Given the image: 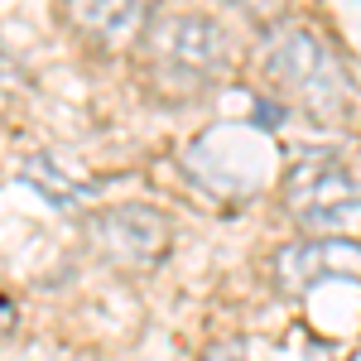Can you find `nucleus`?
I'll use <instances>...</instances> for the list:
<instances>
[{
  "mask_svg": "<svg viewBox=\"0 0 361 361\" xmlns=\"http://www.w3.org/2000/svg\"><path fill=\"white\" fill-rule=\"evenodd\" d=\"M231 68V39L207 15H159L135 44V78L159 106H193Z\"/></svg>",
  "mask_w": 361,
  "mask_h": 361,
  "instance_id": "nucleus-1",
  "label": "nucleus"
},
{
  "mask_svg": "<svg viewBox=\"0 0 361 361\" xmlns=\"http://www.w3.org/2000/svg\"><path fill=\"white\" fill-rule=\"evenodd\" d=\"M260 73L279 102L308 121H342L352 111V73L318 29H275L260 54Z\"/></svg>",
  "mask_w": 361,
  "mask_h": 361,
  "instance_id": "nucleus-2",
  "label": "nucleus"
},
{
  "mask_svg": "<svg viewBox=\"0 0 361 361\" xmlns=\"http://www.w3.org/2000/svg\"><path fill=\"white\" fill-rule=\"evenodd\" d=\"M279 202L308 236L361 226V178L333 149H304L279 173Z\"/></svg>",
  "mask_w": 361,
  "mask_h": 361,
  "instance_id": "nucleus-3",
  "label": "nucleus"
},
{
  "mask_svg": "<svg viewBox=\"0 0 361 361\" xmlns=\"http://www.w3.org/2000/svg\"><path fill=\"white\" fill-rule=\"evenodd\" d=\"M87 241L97 246L102 260H111L121 270H154L173 246V226L164 212H154L145 202H121V207L92 212Z\"/></svg>",
  "mask_w": 361,
  "mask_h": 361,
  "instance_id": "nucleus-4",
  "label": "nucleus"
},
{
  "mask_svg": "<svg viewBox=\"0 0 361 361\" xmlns=\"http://www.w3.org/2000/svg\"><path fill=\"white\" fill-rule=\"evenodd\" d=\"M270 279L284 299H304L323 284H361V241L352 236H308L275 250Z\"/></svg>",
  "mask_w": 361,
  "mask_h": 361,
  "instance_id": "nucleus-5",
  "label": "nucleus"
},
{
  "mask_svg": "<svg viewBox=\"0 0 361 361\" xmlns=\"http://www.w3.org/2000/svg\"><path fill=\"white\" fill-rule=\"evenodd\" d=\"M63 25L82 44L116 54L140 44V34L149 29V5L145 0H63Z\"/></svg>",
  "mask_w": 361,
  "mask_h": 361,
  "instance_id": "nucleus-6",
  "label": "nucleus"
},
{
  "mask_svg": "<svg viewBox=\"0 0 361 361\" xmlns=\"http://www.w3.org/2000/svg\"><path fill=\"white\" fill-rule=\"evenodd\" d=\"M15 318H20V308H15V299H10V294L0 289V342L15 333Z\"/></svg>",
  "mask_w": 361,
  "mask_h": 361,
  "instance_id": "nucleus-7",
  "label": "nucleus"
},
{
  "mask_svg": "<svg viewBox=\"0 0 361 361\" xmlns=\"http://www.w3.org/2000/svg\"><path fill=\"white\" fill-rule=\"evenodd\" d=\"M197 361H241L236 352H226V347H212V352H202Z\"/></svg>",
  "mask_w": 361,
  "mask_h": 361,
  "instance_id": "nucleus-8",
  "label": "nucleus"
}]
</instances>
